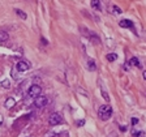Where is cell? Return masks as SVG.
<instances>
[{
    "label": "cell",
    "instance_id": "cell-1",
    "mask_svg": "<svg viewBox=\"0 0 146 137\" xmlns=\"http://www.w3.org/2000/svg\"><path fill=\"white\" fill-rule=\"evenodd\" d=\"M98 116L101 120H108L112 116V107L109 104H103L101 106L99 111H98Z\"/></svg>",
    "mask_w": 146,
    "mask_h": 137
},
{
    "label": "cell",
    "instance_id": "cell-2",
    "mask_svg": "<svg viewBox=\"0 0 146 137\" xmlns=\"http://www.w3.org/2000/svg\"><path fill=\"white\" fill-rule=\"evenodd\" d=\"M48 123H50V125H52V127L59 125V124L63 123V118L60 116V114L54 112V114H51V116H50V119H48Z\"/></svg>",
    "mask_w": 146,
    "mask_h": 137
},
{
    "label": "cell",
    "instance_id": "cell-3",
    "mask_svg": "<svg viewBox=\"0 0 146 137\" xmlns=\"http://www.w3.org/2000/svg\"><path fill=\"white\" fill-rule=\"evenodd\" d=\"M42 94V88L39 86V85H32L30 88H29V95L30 97H38V95H40Z\"/></svg>",
    "mask_w": 146,
    "mask_h": 137
},
{
    "label": "cell",
    "instance_id": "cell-4",
    "mask_svg": "<svg viewBox=\"0 0 146 137\" xmlns=\"http://www.w3.org/2000/svg\"><path fill=\"white\" fill-rule=\"evenodd\" d=\"M47 102H48V99L44 95H38L34 99V106H36L38 108H42V107H44L47 104Z\"/></svg>",
    "mask_w": 146,
    "mask_h": 137
},
{
    "label": "cell",
    "instance_id": "cell-5",
    "mask_svg": "<svg viewBox=\"0 0 146 137\" xmlns=\"http://www.w3.org/2000/svg\"><path fill=\"white\" fill-rule=\"evenodd\" d=\"M16 68H17V70H20V72H26V70L30 69V64H29L28 62H25V60H20V62L16 64Z\"/></svg>",
    "mask_w": 146,
    "mask_h": 137
},
{
    "label": "cell",
    "instance_id": "cell-6",
    "mask_svg": "<svg viewBox=\"0 0 146 137\" xmlns=\"http://www.w3.org/2000/svg\"><path fill=\"white\" fill-rule=\"evenodd\" d=\"M119 26L124 28V29H133V22L131 20H121L119 22Z\"/></svg>",
    "mask_w": 146,
    "mask_h": 137
},
{
    "label": "cell",
    "instance_id": "cell-7",
    "mask_svg": "<svg viewBox=\"0 0 146 137\" xmlns=\"http://www.w3.org/2000/svg\"><path fill=\"white\" fill-rule=\"evenodd\" d=\"M4 106H5L7 108H12L13 106H16V99H14V98H11V97L7 98V99H5V103H4Z\"/></svg>",
    "mask_w": 146,
    "mask_h": 137
},
{
    "label": "cell",
    "instance_id": "cell-8",
    "mask_svg": "<svg viewBox=\"0 0 146 137\" xmlns=\"http://www.w3.org/2000/svg\"><path fill=\"white\" fill-rule=\"evenodd\" d=\"M86 67H87V69L89 70H95L97 69V64H95V62L93 60V59H87V64H86Z\"/></svg>",
    "mask_w": 146,
    "mask_h": 137
},
{
    "label": "cell",
    "instance_id": "cell-9",
    "mask_svg": "<svg viewBox=\"0 0 146 137\" xmlns=\"http://www.w3.org/2000/svg\"><path fill=\"white\" fill-rule=\"evenodd\" d=\"M109 11H111V13H116V14H121V13H123V11H121L117 5H112V7H109Z\"/></svg>",
    "mask_w": 146,
    "mask_h": 137
},
{
    "label": "cell",
    "instance_id": "cell-10",
    "mask_svg": "<svg viewBox=\"0 0 146 137\" xmlns=\"http://www.w3.org/2000/svg\"><path fill=\"white\" fill-rule=\"evenodd\" d=\"M129 63H131V65H133V67H137V68H141V67H142V65L140 64V60H138L137 58H132Z\"/></svg>",
    "mask_w": 146,
    "mask_h": 137
},
{
    "label": "cell",
    "instance_id": "cell-11",
    "mask_svg": "<svg viewBox=\"0 0 146 137\" xmlns=\"http://www.w3.org/2000/svg\"><path fill=\"white\" fill-rule=\"evenodd\" d=\"M89 38H90V40H91V42H95V44H99V43H101L99 37H98V35H95V34H93V33L89 35Z\"/></svg>",
    "mask_w": 146,
    "mask_h": 137
},
{
    "label": "cell",
    "instance_id": "cell-12",
    "mask_svg": "<svg viewBox=\"0 0 146 137\" xmlns=\"http://www.w3.org/2000/svg\"><path fill=\"white\" fill-rule=\"evenodd\" d=\"M9 39V35L7 32H0V42H7Z\"/></svg>",
    "mask_w": 146,
    "mask_h": 137
},
{
    "label": "cell",
    "instance_id": "cell-13",
    "mask_svg": "<svg viewBox=\"0 0 146 137\" xmlns=\"http://www.w3.org/2000/svg\"><path fill=\"white\" fill-rule=\"evenodd\" d=\"M16 14H17L18 17H21L22 20H26V18H28L26 13H25L24 11H21V9H16Z\"/></svg>",
    "mask_w": 146,
    "mask_h": 137
},
{
    "label": "cell",
    "instance_id": "cell-14",
    "mask_svg": "<svg viewBox=\"0 0 146 137\" xmlns=\"http://www.w3.org/2000/svg\"><path fill=\"white\" fill-rule=\"evenodd\" d=\"M116 59H117V55L113 54V52H111V54L107 55V60H108V62H115Z\"/></svg>",
    "mask_w": 146,
    "mask_h": 137
},
{
    "label": "cell",
    "instance_id": "cell-15",
    "mask_svg": "<svg viewBox=\"0 0 146 137\" xmlns=\"http://www.w3.org/2000/svg\"><path fill=\"white\" fill-rule=\"evenodd\" d=\"M91 7L94 9H99V0H91Z\"/></svg>",
    "mask_w": 146,
    "mask_h": 137
},
{
    "label": "cell",
    "instance_id": "cell-16",
    "mask_svg": "<svg viewBox=\"0 0 146 137\" xmlns=\"http://www.w3.org/2000/svg\"><path fill=\"white\" fill-rule=\"evenodd\" d=\"M1 86L5 88V89H8V88H9V80H4V81H1Z\"/></svg>",
    "mask_w": 146,
    "mask_h": 137
},
{
    "label": "cell",
    "instance_id": "cell-17",
    "mask_svg": "<svg viewBox=\"0 0 146 137\" xmlns=\"http://www.w3.org/2000/svg\"><path fill=\"white\" fill-rule=\"evenodd\" d=\"M102 97H103V98H105V99H106L107 102H109V97H108V94H107V93H106L105 90H102Z\"/></svg>",
    "mask_w": 146,
    "mask_h": 137
},
{
    "label": "cell",
    "instance_id": "cell-18",
    "mask_svg": "<svg viewBox=\"0 0 146 137\" xmlns=\"http://www.w3.org/2000/svg\"><path fill=\"white\" fill-rule=\"evenodd\" d=\"M82 125H85V119H81L77 121V127H82Z\"/></svg>",
    "mask_w": 146,
    "mask_h": 137
},
{
    "label": "cell",
    "instance_id": "cell-19",
    "mask_svg": "<svg viewBox=\"0 0 146 137\" xmlns=\"http://www.w3.org/2000/svg\"><path fill=\"white\" fill-rule=\"evenodd\" d=\"M132 125H136V124H138V118H132Z\"/></svg>",
    "mask_w": 146,
    "mask_h": 137
},
{
    "label": "cell",
    "instance_id": "cell-20",
    "mask_svg": "<svg viewBox=\"0 0 146 137\" xmlns=\"http://www.w3.org/2000/svg\"><path fill=\"white\" fill-rule=\"evenodd\" d=\"M121 132H127V129H128V127L127 125H120V128H119Z\"/></svg>",
    "mask_w": 146,
    "mask_h": 137
},
{
    "label": "cell",
    "instance_id": "cell-21",
    "mask_svg": "<svg viewBox=\"0 0 146 137\" xmlns=\"http://www.w3.org/2000/svg\"><path fill=\"white\" fill-rule=\"evenodd\" d=\"M137 137H146L145 132H142V131H141V132H138V133H137Z\"/></svg>",
    "mask_w": 146,
    "mask_h": 137
},
{
    "label": "cell",
    "instance_id": "cell-22",
    "mask_svg": "<svg viewBox=\"0 0 146 137\" xmlns=\"http://www.w3.org/2000/svg\"><path fill=\"white\" fill-rule=\"evenodd\" d=\"M40 40H42V42H43V44H48V43H47V40H46V39H44V38H42V39H40Z\"/></svg>",
    "mask_w": 146,
    "mask_h": 137
},
{
    "label": "cell",
    "instance_id": "cell-23",
    "mask_svg": "<svg viewBox=\"0 0 146 137\" xmlns=\"http://www.w3.org/2000/svg\"><path fill=\"white\" fill-rule=\"evenodd\" d=\"M142 77H144V80H146V70H144V73H142Z\"/></svg>",
    "mask_w": 146,
    "mask_h": 137
}]
</instances>
